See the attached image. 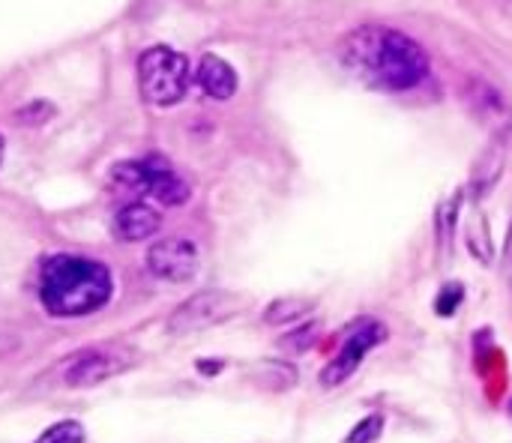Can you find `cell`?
Listing matches in <instances>:
<instances>
[{
	"label": "cell",
	"mask_w": 512,
	"mask_h": 443,
	"mask_svg": "<svg viewBox=\"0 0 512 443\" xmlns=\"http://www.w3.org/2000/svg\"><path fill=\"white\" fill-rule=\"evenodd\" d=\"M345 63L354 69L360 81L381 90H411L426 78V54L423 48L387 27H360L345 42Z\"/></svg>",
	"instance_id": "1"
},
{
	"label": "cell",
	"mask_w": 512,
	"mask_h": 443,
	"mask_svg": "<svg viewBox=\"0 0 512 443\" xmlns=\"http://www.w3.org/2000/svg\"><path fill=\"white\" fill-rule=\"evenodd\" d=\"M114 291L102 261L81 255H51L39 270V300L54 318H84L99 312Z\"/></svg>",
	"instance_id": "2"
},
{
	"label": "cell",
	"mask_w": 512,
	"mask_h": 443,
	"mask_svg": "<svg viewBox=\"0 0 512 443\" xmlns=\"http://www.w3.org/2000/svg\"><path fill=\"white\" fill-rule=\"evenodd\" d=\"M138 87L150 105H177L189 87V60L165 45H153L138 60Z\"/></svg>",
	"instance_id": "3"
},
{
	"label": "cell",
	"mask_w": 512,
	"mask_h": 443,
	"mask_svg": "<svg viewBox=\"0 0 512 443\" xmlns=\"http://www.w3.org/2000/svg\"><path fill=\"white\" fill-rule=\"evenodd\" d=\"M237 309H240V297H234L228 291L195 294L174 309V315L168 318V333L171 336H192L198 330H207V327L228 321L231 315H237Z\"/></svg>",
	"instance_id": "4"
},
{
	"label": "cell",
	"mask_w": 512,
	"mask_h": 443,
	"mask_svg": "<svg viewBox=\"0 0 512 443\" xmlns=\"http://www.w3.org/2000/svg\"><path fill=\"white\" fill-rule=\"evenodd\" d=\"M384 339H387L384 324H378V321H357V324L348 330V336H345L339 354H336V357L327 363V369L321 372V384H324V387H339V384H345V381L360 369L363 357H366L372 348H378Z\"/></svg>",
	"instance_id": "5"
},
{
	"label": "cell",
	"mask_w": 512,
	"mask_h": 443,
	"mask_svg": "<svg viewBox=\"0 0 512 443\" xmlns=\"http://www.w3.org/2000/svg\"><path fill=\"white\" fill-rule=\"evenodd\" d=\"M135 363V354L129 348H93L78 357L63 372V381L69 387H96L114 375H123Z\"/></svg>",
	"instance_id": "6"
},
{
	"label": "cell",
	"mask_w": 512,
	"mask_h": 443,
	"mask_svg": "<svg viewBox=\"0 0 512 443\" xmlns=\"http://www.w3.org/2000/svg\"><path fill=\"white\" fill-rule=\"evenodd\" d=\"M147 270L162 282L183 285L198 273V249L186 237L156 240L147 252Z\"/></svg>",
	"instance_id": "7"
},
{
	"label": "cell",
	"mask_w": 512,
	"mask_h": 443,
	"mask_svg": "<svg viewBox=\"0 0 512 443\" xmlns=\"http://www.w3.org/2000/svg\"><path fill=\"white\" fill-rule=\"evenodd\" d=\"M141 162H144V195H153L168 207H177L189 198L186 180L162 156H147Z\"/></svg>",
	"instance_id": "8"
},
{
	"label": "cell",
	"mask_w": 512,
	"mask_h": 443,
	"mask_svg": "<svg viewBox=\"0 0 512 443\" xmlns=\"http://www.w3.org/2000/svg\"><path fill=\"white\" fill-rule=\"evenodd\" d=\"M162 219L153 207L135 201V204H126L117 219H114V234L123 240V243H141V240H150L156 231H159Z\"/></svg>",
	"instance_id": "9"
},
{
	"label": "cell",
	"mask_w": 512,
	"mask_h": 443,
	"mask_svg": "<svg viewBox=\"0 0 512 443\" xmlns=\"http://www.w3.org/2000/svg\"><path fill=\"white\" fill-rule=\"evenodd\" d=\"M198 84L213 99H231L237 90V72L216 54H204L198 63Z\"/></svg>",
	"instance_id": "10"
},
{
	"label": "cell",
	"mask_w": 512,
	"mask_h": 443,
	"mask_svg": "<svg viewBox=\"0 0 512 443\" xmlns=\"http://www.w3.org/2000/svg\"><path fill=\"white\" fill-rule=\"evenodd\" d=\"M33 443H84V429L75 420H63V423L45 429Z\"/></svg>",
	"instance_id": "11"
},
{
	"label": "cell",
	"mask_w": 512,
	"mask_h": 443,
	"mask_svg": "<svg viewBox=\"0 0 512 443\" xmlns=\"http://www.w3.org/2000/svg\"><path fill=\"white\" fill-rule=\"evenodd\" d=\"M309 309L306 300H279L267 309V324H288V321H297L303 312Z\"/></svg>",
	"instance_id": "12"
},
{
	"label": "cell",
	"mask_w": 512,
	"mask_h": 443,
	"mask_svg": "<svg viewBox=\"0 0 512 443\" xmlns=\"http://www.w3.org/2000/svg\"><path fill=\"white\" fill-rule=\"evenodd\" d=\"M462 297H465V288H462V285H447V288H441V294H438V300H435L438 315L450 318V315L459 309Z\"/></svg>",
	"instance_id": "13"
},
{
	"label": "cell",
	"mask_w": 512,
	"mask_h": 443,
	"mask_svg": "<svg viewBox=\"0 0 512 443\" xmlns=\"http://www.w3.org/2000/svg\"><path fill=\"white\" fill-rule=\"evenodd\" d=\"M315 324H309V327H300L297 333H288V339H282V348L285 351H297V354H303V351H309L312 348V342H315Z\"/></svg>",
	"instance_id": "14"
},
{
	"label": "cell",
	"mask_w": 512,
	"mask_h": 443,
	"mask_svg": "<svg viewBox=\"0 0 512 443\" xmlns=\"http://www.w3.org/2000/svg\"><path fill=\"white\" fill-rule=\"evenodd\" d=\"M381 429H384V420L375 414V417H369V420H363L351 435H348V441L345 443H372L378 435H381Z\"/></svg>",
	"instance_id": "15"
},
{
	"label": "cell",
	"mask_w": 512,
	"mask_h": 443,
	"mask_svg": "<svg viewBox=\"0 0 512 443\" xmlns=\"http://www.w3.org/2000/svg\"><path fill=\"white\" fill-rule=\"evenodd\" d=\"M507 261L512 264V225H510V234H507Z\"/></svg>",
	"instance_id": "16"
},
{
	"label": "cell",
	"mask_w": 512,
	"mask_h": 443,
	"mask_svg": "<svg viewBox=\"0 0 512 443\" xmlns=\"http://www.w3.org/2000/svg\"><path fill=\"white\" fill-rule=\"evenodd\" d=\"M0 162H3V138H0Z\"/></svg>",
	"instance_id": "17"
},
{
	"label": "cell",
	"mask_w": 512,
	"mask_h": 443,
	"mask_svg": "<svg viewBox=\"0 0 512 443\" xmlns=\"http://www.w3.org/2000/svg\"><path fill=\"white\" fill-rule=\"evenodd\" d=\"M510 417H512V402H510Z\"/></svg>",
	"instance_id": "18"
}]
</instances>
